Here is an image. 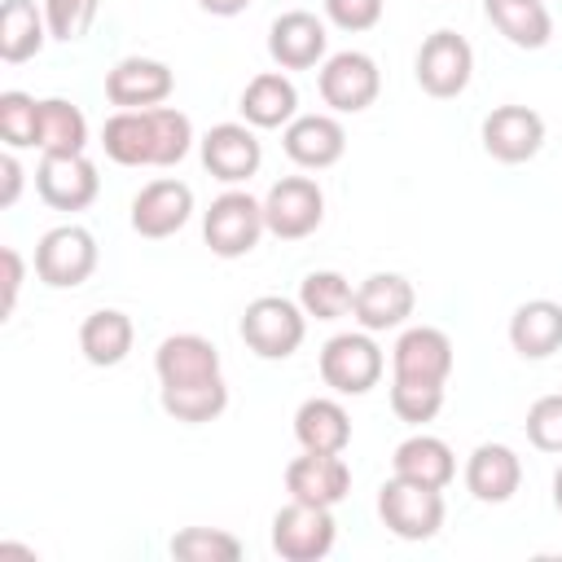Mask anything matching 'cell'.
Returning <instances> with one entry per match:
<instances>
[{"label": "cell", "mask_w": 562, "mask_h": 562, "mask_svg": "<svg viewBox=\"0 0 562 562\" xmlns=\"http://www.w3.org/2000/svg\"><path fill=\"white\" fill-rule=\"evenodd\" d=\"M101 149L119 167H176L193 149V123L176 105L114 110L101 127Z\"/></svg>", "instance_id": "1"}, {"label": "cell", "mask_w": 562, "mask_h": 562, "mask_svg": "<svg viewBox=\"0 0 562 562\" xmlns=\"http://www.w3.org/2000/svg\"><path fill=\"white\" fill-rule=\"evenodd\" d=\"M237 334L259 360H290L307 338V312L294 299L259 294V299L246 303V312L237 321Z\"/></svg>", "instance_id": "2"}, {"label": "cell", "mask_w": 562, "mask_h": 562, "mask_svg": "<svg viewBox=\"0 0 562 562\" xmlns=\"http://www.w3.org/2000/svg\"><path fill=\"white\" fill-rule=\"evenodd\" d=\"M316 364H321V382L334 395H369L382 382L386 356H382V347L373 342L369 329H356V334H334L321 347Z\"/></svg>", "instance_id": "3"}, {"label": "cell", "mask_w": 562, "mask_h": 562, "mask_svg": "<svg viewBox=\"0 0 562 562\" xmlns=\"http://www.w3.org/2000/svg\"><path fill=\"white\" fill-rule=\"evenodd\" d=\"M378 518L400 540H430L443 527V487H426L391 474L378 487Z\"/></svg>", "instance_id": "4"}, {"label": "cell", "mask_w": 562, "mask_h": 562, "mask_svg": "<svg viewBox=\"0 0 562 562\" xmlns=\"http://www.w3.org/2000/svg\"><path fill=\"white\" fill-rule=\"evenodd\" d=\"M268 233L263 224V202L250 198L246 189H228L211 202V211L202 215V237L211 246V255L220 259H241L259 246V237Z\"/></svg>", "instance_id": "5"}, {"label": "cell", "mask_w": 562, "mask_h": 562, "mask_svg": "<svg viewBox=\"0 0 562 562\" xmlns=\"http://www.w3.org/2000/svg\"><path fill=\"white\" fill-rule=\"evenodd\" d=\"M97 272V237L83 224H57L35 241V277L53 290H75Z\"/></svg>", "instance_id": "6"}, {"label": "cell", "mask_w": 562, "mask_h": 562, "mask_svg": "<svg viewBox=\"0 0 562 562\" xmlns=\"http://www.w3.org/2000/svg\"><path fill=\"white\" fill-rule=\"evenodd\" d=\"M316 88H321V101L334 110V114H360L378 101L382 92V70L369 53L360 48H342L334 57L321 61V75H316Z\"/></svg>", "instance_id": "7"}, {"label": "cell", "mask_w": 562, "mask_h": 562, "mask_svg": "<svg viewBox=\"0 0 562 562\" xmlns=\"http://www.w3.org/2000/svg\"><path fill=\"white\" fill-rule=\"evenodd\" d=\"M338 540V522L325 505L290 501L272 514V553L285 562H321Z\"/></svg>", "instance_id": "8"}, {"label": "cell", "mask_w": 562, "mask_h": 562, "mask_svg": "<svg viewBox=\"0 0 562 562\" xmlns=\"http://www.w3.org/2000/svg\"><path fill=\"white\" fill-rule=\"evenodd\" d=\"M413 70H417V83H422L426 97H439V101L461 97L470 88V75H474V48H470L465 35H457L448 26L430 31L417 48Z\"/></svg>", "instance_id": "9"}, {"label": "cell", "mask_w": 562, "mask_h": 562, "mask_svg": "<svg viewBox=\"0 0 562 562\" xmlns=\"http://www.w3.org/2000/svg\"><path fill=\"white\" fill-rule=\"evenodd\" d=\"M325 220V193L312 176H281L263 193V224L281 241H303Z\"/></svg>", "instance_id": "10"}, {"label": "cell", "mask_w": 562, "mask_h": 562, "mask_svg": "<svg viewBox=\"0 0 562 562\" xmlns=\"http://www.w3.org/2000/svg\"><path fill=\"white\" fill-rule=\"evenodd\" d=\"M35 193L53 211H88L101 193V176L88 154H44L35 167Z\"/></svg>", "instance_id": "11"}, {"label": "cell", "mask_w": 562, "mask_h": 562, "mask_svg": "<svg viewBox=\"0 0 562 562\" xmlns=\"http://www.w3.org/2000/svg\"><path fill=\"white\" fill-rule=\"evenodd\" d=\"M193 215V189L176 176H162V180H149L136 198H132V233L149 237V241H162L171 233H180Z\"/></svg>", "instance_id": "12"}, {"label": "cell", "mask_w": 562, "mask_h": 562, "mask_svg": "<svg viewBox=\"0 0 562 562\" xmlns=\"http://www.w3.org/2000/svg\"><path fill=\"white\" fill-rule=\"evenodd\" d=\"M417 307V294H413V281L400 277V272H373L356 285V299H351V316L360 329L369 334H382V329H400Z\"/></svg>", "instance_id": "13"}, {"label": "cell", "mask_w": 562, "mask_h": 562, "mask_svg": "<svg viewBox=\"0 0 562 562\" xmlns=\"http://www.w3.org/2000/svg\"><path fill=\"white\" fill-rule=\"evenodd\" d=\"M176 92V75L158 57H123L105 75V97L119 110H154Z\"/></svg>", "instance_id": "14"}, {"label": "cell", "mask_w": 562, "mask_h": 562, "mask_svg": "<svg viewBox=\"0 0 562 562\" xmlns=\"http://www.w3.org/2000/svg\"><path fill=\"white\" fill-rule=\"evenodd\" d=\"M285 492L290 501L334 509L351 492V465L342 461V452H303L285 465Z\"/></svg>", "instance_id": "15"}, {"label": "cell", "mask_w": 562, "mask_h": 562, "mask_svg": "<svg viewBox=\"0 0 562 562\" xmlns=\"http://www.w3.org/2000/svg\"><path fill=\"white\" fill-rule=\"evenodd\" d=\"M544 145V119L531 110V105H496L487 119H483V149L496 158V162H531Z\"/></svg>", "instance_id": "16"}, {"label": "cell", "mask_w": 562, "mask_h": 562, "mask_svg": "<svg viewBox=\"0 0 562 562\" xmlns=\"http://www.w3.org/2000/svg\"><path fill=\"white\" fill-rule=\"evenodd\" d=\"M325 53H329L325 22L307 9H290L268 26V57L281 70H312L325 61Z\"/></svg>", "instance_id": "17"}, {"label": "cell", "mask_w": 562, "mask_h": 562, "mask_svg": "<svg viewBox=\"0 0 562 562\" xmlns=\"http://www.w3.org/2000/svg\"><path fill=\"white\" fill-rule=\"evenodd\" d=\"M259 162H263V145L250 123H215L202 136V167L224 184L250 180L259 171Z\"/></svg>", "instance_id": "18"}, {"label": "cell", "mask_w": 562, "mask_h": 562, "mask_svg": "<svg viewBox=\"0 0 562 562\" xmlns=\"http://www.w3.org/2000/svg\"><path fill=\"white\" fill-rule=\"evenodd\" d=\"M452 373V338L435 325H408L391 347V378L408 382H448Z\"/></svg>", "instance_id": "19"}, {"label": "cell", "mask_w": 562, "mask_h": 562, "mask_svg": "<svg viewBox=\"0 0 562 562\" xmlns=\"http://www.w3.org/2000/svg\"><path fill=\"white\" fill-rule=\"evenodd\" d=\"M154 373L158 386H198V382H215L224 378L220 369V347L202 334H171L158 342L154 351Z\"/></svg>", "instance_id": "20"}, {"label": "cell", "mask_w": 562, "mask_h": 562, "mask_svg": "<svg viewBox=\"0 0 562 562\" xmlns=\"http://www.w3.org/2000/svg\"><path fill=\"white\" fill-rule=\"evenodd\" d=\"M285 158L303 171H325L347 154V132L334 114H299L281 127Z\"/></svg>", "instance_id": "21"}, {"label": "cell", "mask_w": 562, "mask_h": 562, "mask_svg": "<svg viewBox=\"0 0 562 562\" xmlns=\"http://www.w3.org/2000/svg\"><path fill=\"white\" fill-rule=\"evenodd\" d=\"M522 487V461L509 443H479L465 457V492L483 505H505Z\"/></svg>", "instance_id": "22"}, {"label": "cell", "mask_w": 562, "mask_h": 562, "mask_svg": "<svg viewBox=\"0 0 562 562\" xmlns=\"http://www.w3.org/2000/svg\"><path fill=\"white\" fill-rule=\"evenodd\" d=\"M241 119L259 132H272V127H285L290 119H299V88L285 70H263L255 75L246 88H241V101H237Z\"/></svg>", "instance_id": "23"}, {"label": "cell", "mask_w": 562, "mask_h": 562, "mask_svg": "<svg viewBox=\"0 0 562 562\" xmlns=\"http://www.w3.org/2000/svg\"><path fill=\"white\" fill-rule=\"evenodd\" d=\"M509 347L522 360H549L562 351V303L553 299H527L509 316Z\"/></svg>", "instance_id": "24"}, {"label": "cell", "mask_w": 562, "mask_h": 562, "mask_svg": "<svg viewBox=\"0 0 562 562\" xmlns=\"http://www.w3.org/2000/svg\"><path fill=\"white\" fill-rule=\"evenodd\" d=\"M294 439L303 452H347L351 417L334 395H312L294 413Z\"/></svg>", "instance_id": "25"}, {"label": "cell", "mask_w": 562, "mask_h": 562, "mask_svg": "<svg viewBox=\"0 0 562 562\" xmlns=\"http://www.w3.org/2000/svg\"><path fill=\"white\" fill-rule=\"evenodd\" d=\"M391 474L426 483V487H448L457 479V457L439 435H408L404 443H395L391 452Z\"/></svg>", "instance_id": "26"}, {"label": "cell", "mask_w": 562, "mask_h": 562, "mask_svg": "<svg viewBox=\"0 0 562 562\" xmlns=\"http://www.w3.org/2000/svg\"><path fill=\"white\" fill-rule=\"evenodd\" d=\"M132 342H136L132 316L119 312V307H97V312L83 316V325H79V351H83V360L97 364V369L123 364L127 351H132Z\"/></svg>", "instance_id": "27"}, {"label": "cell", "mask_w": 562, "mask_h": 562, "mask_svg": "<svg viewBox=\"0 0 562 562\" xmlns=\"http://www.w3.org/2000/svg\"><path fill=\"white\" fill-rule=\"evenodd\" d=\"M44 40H53V35H48L44 9L35 0H4L0 4V61L22 66L44 48Z\"/></svg>", "instance_id": "28"}, {"label": "cell", "mask_w": 562, "mask_h": 562, "mask_svg": "<svg viewBox=\"0 0 562 562\" xmlns=\"http://www.w3.org/2000/svg\"><path fill=\"white\" fill-rule=\"evenodd\" d=\"M483 9L514 48H544L553 35V18L544 0H483Z\"/></svg>", "instance_id": "29"}, {"label": "cell", "mask_w": 562, "mask_h": 562, "mask_svg": "<svg viewBox=\"0 0 562 562\" xmlns=\"http://www.w3.org/2000/svg\"><path fill=\"white\" fill-rule=\"evenodd\" d=\"M83 149H88L83 110L66 97L40 101V154H83Z\"/></svg>", "instance_id": "30"}, {"label": "cell", "mask_w": 562, "mask_h": 562, "mask_svg": "<svg viewBox=\"0 0 562 562\" xmlns=\"http://www.w3.org/2000/svg\"><path fill=\"white\" fill-rule=\"evenodd\" d=\"M158 400H162L167 417H176L184 426H206L228 408V386H224V378L198 382V386H158Z\"/></svg>", "instance_id": "31"}, {"label": "cell", "mask_w": 562, "mask_h": 562, "mask_svg": "<svg viewBox=\"0 0 562 562\" xmlns=\"http://www.w3.org/2000/svg\"><path fill=\"white\" fill-rule=\"evenodd\" d=\"M351 299H356L351 281L342 272H334V268H316L299 285V307L312 321H338V316H347L351 312Z\"/></svg>", "instance_id": "32"}, {"label": "cell", "mask_w": 562, "mask_h": 562, "mask_svg": "<svg viewBox=\"0 0 562 562\" xmlns=\"http://www.w3.org/2000/svg\"><path fill=\"white\" fill-rule=\"evenodd\" d=\"M0 140L9 149H40V101L31 92H0Z\"/></svg>", "instance_id": "33"}, {"label": "cell", "mask_w": 562, "mask_h": 562, "mask_svg": "<svg viewBox=\"0 0 562 562\" xmlns=\"http://www.w3.org/2000/svg\"><path fill=\"white\" fill-rule=\"evenodd\" d=\"M171 553L184 562H237L241 540L233 531H220V527H184L171 536Z\"/></svg>", "instance_id": "34"}, {"label": "cell", "mask_w": 562, "mask_h": 562, "mask_svg": "<svg viewBox=\"0 0 562 562\" xmlns=\"http://www.w3.org/2000/svg\"><path fill=\"white\" fill-rule=\"evenodd\" d=\"M443 408V382H408V378H391V413L408 426H426L435 422Z\"/></svg>", "instance_id": "35"}, {"label": "cell", "mask_w": 562, "mask_h": 562, "mask_svg": "<svg viewBox=\"0 0 562 562\" xmlns=\"http://www.w3.org/2000/svg\"><path fill=\"white\" fill-rule=\"evenodd\" d=\"M97 9H101V0H44L48 35L61 40V44L83 40L92 31V22H97Z\"/></svg>", "instance_id": "36"}, {"label": "cell", "mask_w": 562, "mask_h": 562, "mask_svg": "<svg viewBox=\"0 0 562 562\" xmlns=\"http://www.w3.org/2000/svg\"><path fill=\"white\" fill-rule=\"evenodd\" d=\"M527 439L540 452H562V391L558 395H540L527 408Z\"/></svg>", "instance_id": "37"}, {"label": "cell", "mask_w": 562, "mask_h": 562, "mask_svg": "<svg viewBox=\"0 0 562 562\" xmlns=\"http://www.w3.org/2000/svg\"><path fill=\"white\" fill-rule=\"evenodd\" d=\"M382 9H386V0H325V18L351 35L373 31L382 22Z\"/></svg>", "instance_id": "38"}, {"label": "cell", "mask_w": 562, "mask_h": 562, "mask_svg": "<svg viewBox=\"0 0 562 562\" xmlns=\"http://www.w3.org/2000/svg\"><path fill=\"white\" fill-rule=\"evenodd\" d=\"M0 263H4V303H0V312H4V321H9L13 307H18V290H22V272H26V263H22V255H18L13 246L0 250Z\"/></svg>", "instance_id": "39"}, {"label": "cell", "mask_w": 562, "mask_h": 562, "mask_svg": "<svg viewBox=\"0 0 562 562\" xmlns=\"http://www.w3.org/2000/svg\"><path fill=\"white\" fill-rule=\"evenodd\" d=\"M0 180H4V189H0V206H13L18 193H22V167H18L13 149L0 154Z\"/></svg>", "instance_id": "40"}, {"label": "cell", "mask_w": 562, "mask_h": 562, "mask_svg": "<svg viewBox=\"0 0 562 562\" xmlns=\"http://www.w3.org/2000/svg\"><path fill=\"white\" fill-rule=\"evenodd\" d=\"M255 0H198V9H206L211 18H237V13H246Z\"/></svg>", "instance_id": "41"}, {"label": "cell", "mask_w": 562, "mask_h": 562, "mask_svg": "<svg viewBox=\"0 0 562 562\" xmlns=\"http://www.w3.org/2000/svg\"><path fill=\"white\" fill-rule=\"evenodd\" d=\"M553 509L562 514V465L553 470Z\"/></svg>", "instance_id": "42"}]
</instances>
